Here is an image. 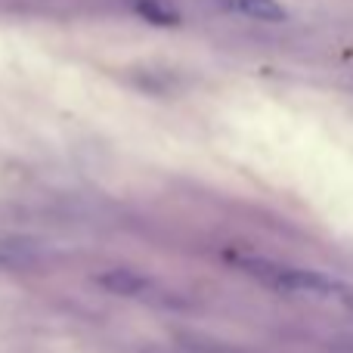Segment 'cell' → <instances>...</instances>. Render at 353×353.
I'll return each mask as SVG.
<instances>
[{"label":"cell","instance_id":"cell-1","mask_svg":"<svg viewBox=\"0 0 353 353\" xmlns=\"http://www.w3.org/2000/svg\"><path fill=\"white\" fill-rule=\"evenodd\" d=\"M236 267H242L245 273L263 279L273 288H285V292H313V294H347L341 288V282H332L319 273L310 270H294V267H279L273 261H263V257H236Z\"/></svg>","mask_w":353,"mask_h":353},{"label":"cell","instance_id":"cell-5","mask_svg":"<svg viewBox=\"0 0 353 353\" xmlns=\"http://www.w3.org/2000/svg\"><path fill=\"white\" fill-rule=\"evenodd\" d=\"M183 347L192 353H242L230 344H214V341H201V338H183Z\"/></svg>","mask_w":353,"mask_h":353},{"label":"cell","instance_id":"cell-3","mask_svg":"<svg viewBox=\"0 0 353 353\" xmlns=\"http://www.w3.org/2000/svg\"><path fill=\"white\" fill-rule=\"evenodd\" d=\"M220 6L239 12V16L257 19V22H285L288 12L279 0H217Z\"/></svg>","mask_w":353,"mask_h":353},{"label":"cell","instance_id":"cell-4","mask_svg":"<svg viewBox=\"0 0 353 353\" xmlns=\"http://www.w3.org/2000/svg\"><path fill=\"white\" fill-rule=\"evenodd\" d=\"M130 10L140 19H146L149 25H159V28H171L180 22V12L174 6L161 3V0H130Z\"/></svg>","mask_w":353,"mask_h":353},{"label":"cell","instance_id":"cell-2","mask_svg":"<svg viewBox=\"0 0 353 353\" xmlns=\"http://www.w3.org/2000/svg\"><path fill=\"white\" fill-rule=\"evenodd\" d=\"M97 285L112 294H124V298H146L155 288L146 276L134 273V270H105L97 276Z\"/></svg>","mask_w":353,"mask_h":353}]
</instances>
